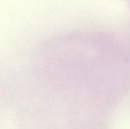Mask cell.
Listing matches in <instances>:
<instances>
[]
</instances>
